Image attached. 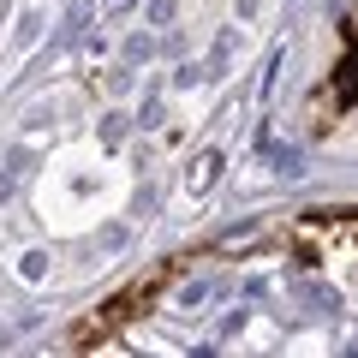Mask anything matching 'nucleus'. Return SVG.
Wrapping results in <instances>:
<instances>
[{"label":"nucleus","instance_id":"nucleus-1","mask_svg":"<svg viewBox=\"0 0 358 358\" xmlns=\"http://www.w3.org/2000/svg\"><path fill=\"white\" fill-rule=\"evenodd\" d=\"M233 54H239V30H215V42H209V60H203V78H221L233 66Z\"/></svg>","mask_w":358,"mask_h":358},{"label":"nucleus","instance_id":"nucleus-2","mask_svg":"<svg viewBox=\"0 0 358 358\" xmlns=\"http://www.w3.org/2000/svg\"><path fill=\"white\" fill-rule=\"evenodd\" d=\"M192 192H209V185H215L221 179V150H203V155H192Z\"/></svg>","mask_w":358,"mask_h":358},{"label":"nucleus","instance_id":"nucleus-3","mask_svg":"<svg viewBox=\"0 0 358 358\" xmlns=\"http://www.w3.org/2000/svg\"><path fill=\"white\" fill-rule=\"evenodd\" d=\"M96 131H102L108 150H120V143H126V131H131V120H126V114H102V126H96Z\"/></svg>","mask_w":358,"mask_h":358},{"label":"nucleus","instance_id":"nucleus-4","mask_svg":"<svg viewBox=\"0 0 358 358\" xmlns=\"http://www.w3.org/2000/svg\"><path fill=\"white\" fill-rule=\"evenodd\" d=\"M90 24V0H66V18H60V36H78Z\"/></svg>","mask_w":358,"mask_h":358},{"label":"nucleus","instance_id":"nucleus-5","mask_svg":"<svg viewBox=\"0 0 358 358\" xmlns=\"http://www.w3.org/2000/svg\"><path fill=\"white\" fill-rule=\"evenodd\" d=\"M36 30H42V13L30 6V13L18 18V36H13V42H18V48H30V42H36Z\"/></svg>","mask_w":358,"mask_h":358},{"label":"nucleus","instance_id":"nucleus-6","mask_svg":"<svg viewBox=\"0 0 358 358\" xmlns=\"http://www.w3.org/2000/svg\"><path fill=\"white\" fill-rule=\"evenodd\" d=\"M18 268H24V281H42V275H48V257H42V251H24V263H18Z\"/></svg>","mask_w":358,"mask_h":358},{"label":"nucleus","instance_id":"nucleus-7","mask_svg":"<svg viewBox=\"0 0 358 358\" xmlns=\"http://www.w3.org/2000/svg\"><path fill=\"white\" fill-rule=\"evenodd\" d=\"M150 54H155V42H150V36H131V42H126V60H131V66H143Z\"/></svg>","mask_w":358,"mask_h":358},{"label":"nucleus","instance_id":"nucleus-8","mask_svg":"<svg viewBox=\"0 0 358 358\" xmlns=\"http://www.w3.org/2000/svg\"><path fill=\"white\" fill-rule=\"evenodd\" d=\"M209 293H215V287H209V281H192V287H185V293H179V305H203Z\"/></svg>","mask_w":358,"mask_h":358},{"label":"nucleus","instance_id":"nucleus-9","mask_svg":"<svg viewBox=\"0 0 358 358\" xmlns=\"http://www.w3.org/2000/svg\"><path fill=\"white\" fill-rule=\"evenodd\" d=\"M150 18L155 24H173V0H150Z\"/></svg>","mask_w":358,"mask_h":358},{"label":"nucleus","instance_id":"nucleus-10","mask_svg":"<svg viewBox=\"0 0 358 358\" xmlns=\"http://www.w3.org/2000/svg\"><path fill=\"white\" fill-rule=\"evenodd\" d=\"M197 78H203V66H179V72H173V84H179V90H192Z\"/></svg>","mask_w":358,"mask_h":358},{"label":"nucleus","instance_id":"nucleus-11","mask_svg":"<svg viewBox=\"0 0 358 358\" xmlns=\"http://www.w3.org/2000/svg\"><path fill=\"white\" fill-rule=\"evenodd\" d=\"M131 6H138V0H108V13H114V18H120V13H131Z\"/></svg>","mask_w":358,"mask_h":358}]
</instances>
